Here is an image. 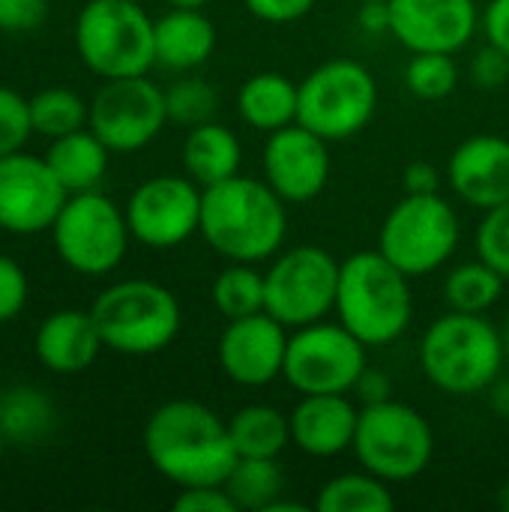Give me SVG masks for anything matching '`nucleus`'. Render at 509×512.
<instances>
[{"instance_id": "0eeeda50", "label": "nucleus", "mask_w": 509, "mask_h": 512, "mask_svg": "<svg viewBox=\"0 0 509 512\" xmlns=\"http://www.w3.org/2000/svg\"><path fill=\"white\" fill-rule=\"evenodd\" d=\"M297 84V123L324 141H348L360 135L378 111V81L360 60H324Z\"/></svg>"}, {"instance_id": "de8ad7c7", "label": "nucleus", "mask_w": 509, "mask_h": 512, "mask_svg": "<svg viewBox=\"0 0 509 512\" xmlns=\"http://www.w3.org/2000/svg\"><path fill=\"white\" fill-rule=\"evenodd\" d=\"M306 504H297V501H285V498H276L264 512H306Z\"/></svg>"}, {"instance_id": "9d476101", "label": "nucleus", "mask_w": 509, "mask_h": 512, "mask_svg": "<svg viewBox=\"0 0 509 512\" xmlns=\"http://www.w3.org/2000/svg\"><path fill=\"white\" fill-rule=\"evenodd\" d=\"M342 264L324 246H291L270 258L264 273V309L288 330L324 321L336 312Z\"/></svg>"}, {"instance_id": "37998d69", "label": "nucleus", "mask_w": 509, "mask_h": 512, "mask_svg": "<svg viewBox=\"0 0 509 512\" xmlns=\"http://www.w3.org/2000/svg\"><path fill=\"white\" fill-rule=\"evenodd\" d=\"M405 195H432L441 189V171L432 162H411L402 171Z\"/></svg>"}, {"instance_id": "5fc2aeb1", "label": "nucleus", "mask_w": 509, "mask_h": 512, "mask_svg": "<svg viewBox=\"0 0 509 512\" xmlns=\"http://www.w3.org/2000/svg\"><path fill=\"white\" fill-rule=\"evenodd\" d=\"M138 3H144V0H138Z\"/></svg>"}, {"instance_id": "f8f14e48", "label": "nucleus", "mask_w": 509, "mask_h": 512, "mask_svg": "<svg viewBox=\"0 0 509 512\" xmlns=\"http://www.w3.org/2000/svg\"><path fill=\"white\" fill-rule=\"evenodd\" d=\"M369 348L339 321H315L291 330L282 378L300 396L351 393L369 366Z\"/></svg>"}, {"instance_id": "4be33fe9", "label": "nucleus", "mask_w": 509, "mask_h": 512, "mask_svg": "<svg viewBox=\"0 0 509 512\" xmlns=\"http://www.w3.org/2000/svg\"><path fill=\"white\" fill-rule=\"evenodd\" d=\"M156 66L171 72H192L216 51V24L201 9H174L156 18L153 30Z\"/></svg>"}, {"instance_id": "b1692460", "label": "nucleus", "mask_w": 509, "mask_h": 512, "mask_svg": "<svg viewBox=\"0 0 509 512\" xmlns=\"http://www.w3.org/2000/svg\"><path fill=\"white\" fill-rule=\"evenodd\" d=\"M300 84L285 72H255L237 93V114L258 132H276L297 123Z\"/></svg>"}, {"instance_id": "423d86ee", "label": "nucleus", "mask_w": 509, "mask_h": 512, "mask_svg": "<svg viewBox=\"0 0 509 512\" xmlns=\"http://www.w3.org/2000/svg\"><path fill=\"white\" fill-rule=\"evenodd\" d=\"M153 30L138 0H87L75 18V51L105 81L147 75L156 66Z\"/></svg>"}, {"instance_id": "72a5a7b5", "label": "nucleus", "mask_w": 509, "mask_h": 512, "mask_svg": "<svg viewBox=\"0 0 509 512\" xmlns=\"http://www.w3.org/2000/svg\"><path fill=\"white\" fill-rule=\"evenodd\" d=\"M165 105H168V120L192 129V126L216 117L219 93L204 78H180L177 84H171L165 90Z\"/></svg>"}, {"instance_id": "7c9ffc66", "label": "nucleus", "mask_w": 509, "mask_h": 512, "mask_svg": "<svg viewBox=\"0 0 509 512\" xmlns=\"http://www.w3.org/2000/svg\"><path fill=\"white\" fill-rule=\"evenodd\" d=\"M54 423V405L33 387H15L0 396V426L9 441L33 444L48 435Z\"/></svg>"}, {"instance_id": "f3484780", "label": "nucleus", "mask_w": 509, "mask_h": 512, "mask_svg": "<svg viewBox=\"0 0 509 512\" xmlns=\"http://www.w3.org/2000/svg\"><path fill=\"white\" fill-rule=\"evenodd\" d=\"M291 330L267 309L234 318L216 342V360L225 378L237 387H267L285 372Z\"/></svg>"}, {"instance_id": "412c9836", "label": "nucleus", "mask_w": 509, "mask_h": 512, "mask_svg": "<svg viewBox=\"0 0 509 512\" xmlns=\"http://www.w3.org/2000/svg\"><path fill=\"white\" fill-rule=\"evenodd\" d=\"M36 357L54 375H81L87 372L99 351L105 348L93 312L60 309L51 312L36 330Z\"/></svg>"}, {"instance_id": "7ed1b4c3", "label": "nucleus", "mask_w": 509, "mask_h": 512, "mask_svg": "<svg viewBox=\"0 0 509 512\" xmlns=\"http://www.w3.org/2000/svg\"><path fill=\"white\" fill-rule=\"evenodd\" d=\"M417 360L426 381L447 396L486 393L507 369L501 327H495L486 315L456 309L426 327Z\"/></svg>"}, {"instance_id": "864d4df0", "label": "nucleus", "mask_w": 509, "mask_h": 512, "mask_svg": "<svg viewBox=\"0 0 509 512\" xmlns=\"http://www.w3.org/2000/svg\"><path fill=\"white\" fill-rule=\"evenodd\" d=\"M381 3H390V0H381Z\"/></svg>"}, {"instance_id": "1a4fd4ad", "label": "nucleus", "mask_w": 509, "mask_h": 512, "mask_svg": "<svg viewBox=\"0 0 509 512\" xmlns=\"http://www.w3.org/2000/svg\"><path fill=\"white\" fill-rule=\"evenodd\" d=\"M354 456L360 468L393 483L417 480L435 456V432L429 420L396 399L360 408L354 435Z\"/></svg>"}, {"instance_id": "8fccbe9b", "label": "nucleus", "mask_w": 509, "mask_h": 512, "mask_svg": "<svg viewBox=\"0 0 509 512\" xmlns=\"http://www.w3.org/2000/svg\"><path fill=\"white\" fill-rule=\"evenodd\" d=\"M501 336H504V351H507V369H509V312H507V318H504V324H501Z\"/></svg>"}, {"instance_id": "9b49d317", "label": "nucleus", "mask_w": 509, "mask_h": 512, "mask_svg": "<svg viewBox=\"0 0 509 512\" xmlns=\"http://www.w3.org/2000/svg\"><path fill=\"white\" fill-rule=\"evenodd\" d=\"M60 261L84 276H105L126 258L132 231L126 213L102 192H75L51 225Z\"/></svg>"}, {"instance_id": "dca6fc26", "label": "nucleus", "mask_w": 509, "mask_h": 512, "mask_svg": "<svg viewBox=\"0 0 509 512\" xmlns=\"http://www.w3.org/2000/svg\"><path fill=\"white\" fill-rule=\"evenodd\" d=\"M330 141L309 132L300 123L267 135L261 150V168L267 186L285 204H309L330 183Z\"/></svg>"}, {"instance_id": "4468645a", "label": "nucleus", "mask_w": 509, "mask_h": 512, "mask_svg": "<svg viewBox=\"0 0 509 512\" xmlns=\"http://www.w3.org/2000/svg\"><path fill=\"white\" fill-rule=\"evenodd\" d=\"M204 189L192 177L159 174L144 180L126 201L132 240L147 249H177L201 228Z\"/></svg>"}, {"instance_id": "ea45409f", "label": "nucleus", "mask_w": 509, "mask_h": 512, "mask_svg": "<svg viewBox=\"0 0 509 512\" xmlns=\"http://www.w3.org/2000/svg\"><path fill=\"white\" fill-rule=\"evenodd\" d=\"M48 0H0V30L27 33L45 21Z\"/></svg>"}, {"instance_id": "473e14b6", "label": "nucleus", "mask_w": 509, "mask_h": 512, "mask_svg": "<svg viewBox=\"0 0 509 512\" xmlns=\"http://www.w3.org/2000/svg\"><path fill=\"white\" fill-rule=\"evenodd\" d=\"M405 84L417 99H426V102L447 99L459 84L456 54H444V51L414 54L405 66Z\"/></svg>"}, {"instance_id": "f257e3e1", "label": "nucleus", "mask_w": 509, "mask_h": 512, "mask_svg": "<svg viewBox=\"0 0 509 512\" xmlns=\"http://www.w3.org/2000/svg\"><path fill=\"white\" fill-rule=\"evenodd\" d=\"M150 465L174 486H225L237 453L228 423L201 402L174 399L159 405L144 426Z\"/></svg>"}, {"instance_id": "09e8293b", "label": "nucleus", "mask_w": 509, "mask_h": 512, "mask_svg": "<svg viewBox=\"0 0 509 512\" xmlns=\"http://www.w3.org/2000/svg\"><path fill=\"white\" fill-rule=\"evenodd\" d=\"M168 6H174V9H201V6H207L210 0H165Z\"/></svg>"}, {"instance_id": "4c0bfd02", "label": "nucleus", "mask_w": 509, "mask_h": 512, "mask_svg": "<svg viewBox=\"0 0 509 512\" xmlns=\"http://www.w3.org/2000/svg\"><path fill=\"white\" fill-rule=\"evenodd\" d=\"M468 75L477 87L483 90H498L509 81V54L504 48H498L495 42L486 39L483 48L474 51L471 57V66H468Z\"/></svg>"}, {"instance_id": "2f4dec72", "label": "nucleus", "mask_w": 509, "mask_h": 512, "mask_svg": "<svg viewBox=\"0 0 509 512\" xmlns=\"http://www.w3.org/2000/svg\"><path fill=\"white\" fill-rule=\"evenodd\" d=\"M30 102V123L33 132L45 135V138H60L69 132H78L90 123V105L66 87H48L39 90L36 96L27 99Z\"/></svg>"}, {"instance_id": "c9c22d12", "label": "nucleus", "mask_w": 509, "mask_h": 512, "mask_svg": "<svg viewBox=\"0 0 509 512\" xmlns=\"http://www.w3.org/2000/svg\"><path fill=\"white\" fill-rule=\"evenodd\" d=\"M30 132H33L30 102L15 90L0 87V159L18 153L30 138Z\"/></svg>"}, {"instance_id": "f03ea898", "label": "nucleus", "mask_w": 509, "mask_h": 512, "mask_svg": "<svg viewBox=\"0 0 509 512\" xmlns=\"http://www.w3.org/2000/svg\"><path fill=\"white\" fill-rule=\"evenodd\" d=\"M198 234L225 261L264 264L285 249L288 204L264 177L234 174L204 189Z\"/></svg>"}, {"instance_id": "6e6552de", "label": "nucleus", "mask_w": 509, "mask_h": 512, "mask_svg": "<svg viewBox=\"0 0 509 512\" xmlns=\"http://www.w3.org/2000/svg\"><path fill=\"white\" fill-rule=\"evenodd\" d=\"M462 222L441 192L405 195L384 216L378 231V252L405 276L420 279L441 270L459 249Z\"/></svg>"}, {"instance_id": "aec40b11", "label": "nucleus", "mask_w": 509, "mask_h": 512, "mask_svg": "<svg viewBox=\"0 0 509 512\" xmlns=\"http://www.w3.org/2000/svg\"><path fill=\"white\" fill-rule=\"evenodd\" d=\"M291 420V444L312 459H333L354 447L360 408L348 393H315L300 396Z\"/></svg>"}, {"instance_id": "3c124183", "label": "nucleus", "mask_w": 509, "mask_h": 512, "mask_svg": "<svg viewBox=\"0 0 509 512\" xmlns=\"http://www.w3.org/2000/svg\"><path fill=\"white\" fill-rule=\"evenodd\" d=\"M498 504H501V510L509 512V483L501 486V492H498Z\"/></svg>"}, {"instance_id": "cd10ccee", "label": "nucleus", "mask_w": 509, "mask_h": 512, "mask_svg": "<svg viewBox=\"0 0 509 512\" xmlns=\"http://www.w3.org/2000/svg\"><path fill=\"white\" fill-rule=\"evenodd\" d=\"M315 507L318 512H390L396 507V498L387 480L363 468L327 480Z\"/></svg>"}, {"instance_id": "79ce46f5", "label": "nucleus", "mask_w": 509, "mask_h": 512, "mask_svg": "<svg viewBox=\"0 0 509 512\" xmlns=\"http://www.w3.org/2000/svg\"><path fill=\"white\" fill-rule=\"evenodd\" d=\"M351 393L363 402V408H366V405H378V402L393 399V381H390V375H384L381 369L366 366L363 375L357 378V384H354Z\"/></svg>"}, {"instance_id": "bb28decb", "label": "nucleus", "mask_w": 509, "mask_h": 512, "mask_svg": "<svg viewBox=\"0 0 509 512\" xmlns=\"http://www.w3.org/2000/svg\"><path fill=\"white\" fill-rule=\"evenodd\" d=\"M504 285L507 279L486 264L483 258L456 264L447 279H444V303L456 312H468V315H486L492 306L501 303L504 297Z\"/></svg>"}, {"instance_id": "ddd939ff", "label": "nucleus", "mask_w": 509, "mask_h": 512, "mask_svg": "<svg viewBox=\"0 0 509 512\" xmlns=\"http://www.w3.org/2000/svg\"><path fill=\"white\" fill-rule=\"evenodd\" d=\"M168 123L165 90L147 75L111 78L90 102V129L111 153H135L147 147Z\"/></svg>"}, {"instance_id": "20e7f679", "label": "nucleus", "mask_w": 509, "mask_h": 512, "mask_svg": "<svg viewBox=\"0 0 509 512\" xmlns=\"http://www.w3.org/2000/svg\"><path fill=\"white\" fill-rule=\"evenodd\" d=\"M336 318L366 348L393 345L414 321L411 276H405L378 249L354 252L339 270Z\"/></svg>"}, {"instance_id": "a18cd8bd", "label": "nucleus", "mask_w": 509, "mask_h": 512, "mask_svg": "<svg viewBox=\"0 0 509 512\" xmlns=\"http://www.w3.org/2000/svg\"><path fill=\"white\" fill-rule=\"evenodd\" d=\"M357 24H360L366 33H372V36L390 33V3H381V0H360Z\"/></svg>"}, {"instance_id": "603ef678", "label": "nucleus", "mask_w": 509, "mask_h": 512, "mask_svg": "<svg viewBox=\"0 0 509 512\" xmlns=\"http://www.w3.org/2000/svg\"><path fill=\"white\" fill-rule=\"evenodd\" d=\"M6 441H9V438H6V432H3V426H0V459H3V453H6Z\"/></svg>"}, {"instance_id": "f704fd0d", "label": "nucleus", "mask_w": 509, "mask_h": 512, "mask_svg": "<svg viewBox=\"0 0 509 512\" xmlns=\"http://www.w3.org/2000/svg\"><path fill=\"white\" fill-rule=\"evenodd\" d=\"M474 252L509 279V201L483 210V219L474 234Z\"/></svg>"}, {"instance_id": "2eb2a0df", "label": "nucleus", "mask_w": 509, "mask_h": 512, "mask_svg": "<svg viewBox=\"0 0 509 512\" xmlns=\"http://www.w3.org/2000/svg\"><path fill=\"white\" fill-rule=\"evenodd\" d=\"M69 192L45 159L12 153L0 159V228L9 234L51 231Z\"/></svg>"}, {"instance_id": "393cba45", "label": "nucleus", "mask_w": 509, "mask_h": 512, "mask_svg": "<svg viewBox=\"0 0 509 512\" xmlns=\"http://www.w3.org/2000/svg\"><path fill=\"white\" fill-rule=\"evenodd\" d=\"M108 156L111 150L105 147V141L87 126L54 138L45 162L54 171V177L63 183V189L75 195V192H90L102 183L108 171Z\"/></svg>"}, {"instance_id": "58836bf2", "label": "nucleus", "mask_w": 509, "mask_h": 512, "mask_svg": "<svg viewBox=\"0 0 509 512\" xmlns=\"http://www.w3.org/2000/svg\"><path fill=\"white\" fill-rule=\"evenodd\" d=\"M177 512H240L225 486H189L174 498Z\"/></svg>"}, {"instance_id": "c756f323", "label": "nucleus", "mask_w": 509, "mask_h": 512, "mask_svg": "<svg viewBox=\"0 0 509 512\" xmlns=\"http://www.w3.org/2000/svg\"><path fill=\"white\" fill-rule=\"evenodd\" d=\"M225 489L231 492L237 510L264 512L285 495V474L276 459H237Z\"/></svg>"}, {"instance_id": "c85d7f7f", "label": "nucleus", "mask_w": 509, "mask_h": 512, "mask_svg": "<svg viewBox=\"0 0 509 512\" xmlns=\"http://www.w3.org/2000/svg\"><path fill=\"white\" fill-rule=\"evenodd\" d=\"M210 300L228 321L264 312V273L258 264L228 261V267L210 285Z\"/></svg>"}, {"instance_id": "39448f33", "label": "nucleus", "mask_w": 509, "mask_h": 512, "mask_svg": "<svg viewBox=\"0 0 509 512\" xmlns=\"http://www.w3.org/2000/svg\"><path fill=\"white\" fill-rule=\"evenodd\" d=\"M93 321L105 348L126 357L165 351L183 327V309L171 288L150 279H123L93 303Z\"/></svg>"}, {"instance_id": "c03bdc74", "label": "nucleus", "mask_w": 509, "mask_h": 512, "mask_svg": "<svg viewBox=\"0 0 509 512\" xmlns=\"http://www.w3.org/2000/svg\"><path fill=\"white\" fill-rule=\"evenodd\" d=\"M483 33L509 54V0H489L483 9Z\"/></svg>"}, {"instance_id": "a19ab883", "label": "nucleus", "mask_w": 509, "mask_h": 512, "mask_svg": "<svg viewBox=\"0 0 509 512\" xmlns=\"http://www.w3.org/2000/svg\"><path fill=\"white\" fill-rule=\"evenodd\" d=\"M243 3L258 21L267 24H294L318 6V0H243Z\"/></svg>"}, {"instance_id": "49530a36", "label": "nucleus", "mask_w": 509, "mask_h": 512, "mask_svg": "<svg viewBox=\"0 0 509 512\" xmlns=\"http://www.w3.org/2000/svg\"><path fill=\"white\" fill-rule=\"evenodd\" d=\"M489 402H492V411L501 417V420H507L509 423V378L507 375H501L489 390Z\"/></svg>"}, {"instance_id": "5701e85b", "label": "nucleus", "mask_w": 509, "mask_h": 512, "mask_svg": "<svg viewBox=\"0 0 509 512\" xmlns=\"http://www.w3.org/2000/svg\"><path fill=\"white\" fill-rule=\"evenodd\" d=\"M240 165H243V144L234 129H228L216 120H207L186 132L183 171L201 189L240 174Z\"/></svg>"}, {"instance_id": "6ab92c4d", "label": "nucleus", "mask_w": 509, "mask_h": 512, "mask_svg": "<svg viewBox=\"0 0 509 512\" xmlns=\"http://www.w3.org/2000/svg\"><path fill=\"white\" fill-rule=\"evenodd\" d=\"M447 183L474 210L509 201V141L501 135H471L447 159Z\"/></svg>"}, {"instance_id": "e433bc0d", "label": "nucleus", "mask_w": 509, "mask_h": 512, "mask_svg": "<svg viewBox=\"0 0 509 512\" xmlns=\"http://www.w3.org/2000/svg\"><path fill=\"white\" fill-rule=\"evenodd\" d=\"M27 294H30V285H27L24 267L15 258L0 255V324L18 318L24 312Z\"/></svg>"}, {"instance_id": "a211bd4d", "label": "nucleus", "mask_w": 509, "mask_h": 512, "mask_svg": "<svg viewBox=\"0 0 509 512\" xmlns=\"http://www.w3.org/2000/svg\"><path fill=\"white\" fill-rule=\"evenodd\" d=\"M483 27L477 0H390V33L411 54H459Z\"/></svg>"}, {"instance_id": "a878e982", "label": "nucleus", "mask_w": 509, "mask_h": 512, "mask_svg": "<svg viewBox=\"0 0 509 512\" xmlns=\"http://www.w3.org/2000/svg\"><path fill=\"white\" fill-rule=\"evenodd\" d=\"M237 459H279L291 444V420L273 405H243L228 420Z\"/></svg>"}]
</instances>
